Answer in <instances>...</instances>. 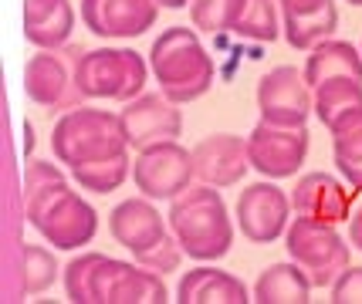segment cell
Here are the masks:
<instances>
[{
    "label": "cell",
    "instance_id": "6da1fadb",
    "mask_svg": "<svg viewBox=\"0 0 362 304\" xmlns=\"http://www.w3.org/2000/svg\"><path fill=\"white\" fill-rule=\"evenodd\" d=\"M166 220L183 254H189L193 260H221L234 243V224L221 190L204 183L187 186L180 196H173Z\"/></svg>",
    "mask_w": 362,
    "mask_h": 304
},
{
    "label": "cell",
    "instance_id": "7a4b0ae2",
    "mask_svg": "<svg viewBox=\"0 0 362 304\" xmlns=\"http://www.w3.org/2000/svg\"><path fill=\"white\" fill-rule=\"evenodd\" d=\"M149 68L159 81V92L176 105L197 102L214 85V58L204 51L193 28L176 24L159 34L149 51Z\"/></svg>",
    "mask_w": 362,
    "mask_h": 304
},
{
    "label": "cell",
    "instance_id": "3957f363",
    "mask_svg": "<svg viewBox=\"0 0 362 304\" xmlns=\"http://www.w3.org/2000/svg\"><path fill=\"white\" fill-rule=\"evenodd\" d=\"M51 149L54 159L64 162L68 169H75L81 162L109 159L119 152H129L122 118L109 109H88L78 105L71 112H64L54 128H51Z\"/></svg>",
    "mask_w": 362,
    "mask_h": 304
},
{
    "label": "cell",
    "instance_id": "277c9868",
    "mask_svg": "<svg viewBox=\"0 0 362 304\" xmlns=\"http://www.w3.org/2000/svg\"><path fill=\"white\" fill-rule=\"evenodd\" d=\"M24 203H28V224L47 243H54V250H78L85 243H92L95 230H98L95 207L88 200H81L68 183L51 186Z\"/></svg>",
    "mask_w": 362,
    "mask_h": 304
},
{
    "label": "cell",
    "instance_id": "5b68a950",
    "mask_svg": "<svg viewBox=\"0 0 362 304\" xmlns=\"http://www.w3.org/2000/svg\"><path fill=\"white\" fill-rule=\"evenodd\" d=\"M85 51L78 44H62V48H41L31 54L24 68V92L34 105L51 109V112H71L85 105V95L78 88V64Z\"/></svg>",
    "mask_w": 362,
    "mask_h": 304
},
{
    "label": "cell",
    "instance_id": "8992f818",
    "mask_svg": "<svg viewBox=\"0 0 362 304\" xmlns=\"http://www.w3.org/2000/svg\"><path fill=\"white\" fill-rule=\"evenodd\" d=\"M149 71L153 68L132 48H95L81 54L78 88L85 98H112L126 105L142 95Z\"/></svg>",
    "mask_w": 362,
    "mask_h": 304
},
{
    "label": "cell",
    "instance_id": "52a82bcc",
    "mask_svg": "<svg viewBox=\"0 0 362 304\" xmlns=\"http://www.w3.org/2000/svg\"><path fill=\"white\" fill-rule=\"evenodd\" d=\"M284 247H288V257L305 267L312 288H332L335 277L352 264L349 243L342 241L335 224H318L308 217H295L288 224Z\"/></svg>",
    "mask_w": 362,
    "mask_h": 304
},
{
    "label": "cell",
    "instance_id": "ba28073f",
    "mask_svg": "<svg viewBox=\"0 0 362 304\" xmlns=\"http://www.w3.org/2000/svg\"><path fill=\"white\" fill-rule=\"evenodd\" d=\"M193 149L180 142H156L136 152L132 162V183L149 200H173L193 186Z\"/></svg>",
    "mask_w": 362,
    "mask_h": 304
},
{
    "label": "cell",
    "instance_id": "9c48e42d",
    "mask_svg": "<svg viewBox=\"0 0 362 304\" xmlns=\"http://www.w3.org/2000/svg\"><path fill=\"white\" fill-rule=\"evenodd\" d=\"M257 109L261 118L271 126H291L298 128L315 115V92L305 81V71L291 64H278L257 85Z\"/></svg>",
    "mask_w": 362,
    "mask_h": 304
},
{
    "label": "cell",
    "instance_id": "30bf717a",
    "mask_svg": "<svg viewBox=\"0 0 362 304\" xmlns=\"http://www.w3.org/2000/svg\"><path fill=\"white\" fill-rule=\"evenodd\" d=\"M95 304H163L170 301V291L163 284V274L142 267L139 260H115L102 257V264L95 267L92 281Z\"/></svg>",
    "mask_w": 362,
    "mask_h": 304
},
{
    "label": "cell",
    "instance_id": "8fae6325",
    "mask_svg": "<svg viewBox=\"0 0 362 304\" xmlns=\"http://www.w3.org/2000/svg\"><path fill=\"white\" fill-rule=\"evenodd\" d=\"M308 128L298 126H271V122H257L247 135V156H251V169H257L268 179H288L301 169V162L308 156Z\"/></svg>",
    "mask_w": 362,
    "mask_h": 304
},
{
    "label": "cell",
    "instance_id": "7c38bea8",
    "mask_svg": "<svg viewBox=\"0 0 362 304\" xmlns=\"http://www.w3.org/2000/svg\"><path fill=\"white\" fill-rule=\"evenodd\" d=\"M291 196L274 183H251L237 196V226L251 243H274L288 230Z\"/></svg>",
    "mask_w": 362,
    "mask_h": 304
},
{
    "label": "cell",
    "instance_id": "4fadbf2b",
    "mask_svg": "<svg viewBox=\"0 0 362 304\" xmlns=\"http://www.w3.org/2000/svg\"><path fill=\"white\" fill-rule=\"evenodd\" d=\"M122 118V132H126L129 149H149L156 142H176L183 132V115L176 109V102L153 92H142L139 98L126 102V109L119 112Z\"/></svg>",
    "mask_w": 362,
    "mask_h": 304
},
{
    "label": "cell",
    "instance_id": "5bb4252c",
    "mask_svg": "<svg viewBox=\"0 0 362 304\" xmlns=\"http://www.w3.org/2000/svg\"><path fill=\"white\" fill-rule=\"evenodd\" d=\"M247 169H251V156H247V139L240 135L217 132L193 145V176L204 186H214V190L237 186Z\"/></svg>",
    "mask_w": 362,
    "mask_h": 304
},
{
    "label": "cell",
    "instance_id": "9a60e30c",
    "mask_svg": "<svg viewBox=\"0 0 362 304\" xmlns=\"http://www.w3.org/2000/svg\"><path fill=\"white\" fill-rule=\"evenodd\" d=\"M156 0H81V20L98 37H139L156 24Z\"/></svg>",
    "mask_w": 362,
    "mask_h": 304
},
{
    "label": "cell",
    "instance_id": "2e32d148",
    "mask_svg": "<svg viewBox=\"0 0 362 304\" xmlns=\"http://www.w3.org/2000/svg\"><path fill=\"white\" fill-rule=\"evenodd\" d=\"M109 230L112 241L122 243L132 257H142L146 250H153L170 230L163 224V213H159L149 196H136V200H126L109 213Z\"/></svg>",
    "mask_w": 362,
    "mask_h": 304
},
{
    "label": "cell",
    "instance_id": "e0dca14e",
    "mask_svg": "<svg viewBox=\"0 0 362 304\" xmlns=\"http://www.w3.org/2000/svg\"><path fill=\"white\" fill-rule=\"evenodd\" d=\"M295 217H308L318 224H342L352 209V193L329 173H305L291 190Z\"/></svg>",
    "mask_w": 362,
    "mask_h": 304
},
{
    "label": "cell",
    "instance_id": "ac0fdd59",
    "mask_svg": "<svg viewBox=\"0 0 362 304\" xmlns=\"http://www.w3.org/2000/svg\"><path fill=\"white\" fill-rule=\"evenodd\" d=\"M180 304H247L254 301L247 284L217 267H193L176 284Z\"/></svg>",
    "mask_w": 362,
    "mask_h": 304
},
{
    "label": "cell",
    "instance_id": "d6986e66",
    "mask_svg": "<svg viewBox=\"0 0 362 304\" xmlns=\"http://www.w3.org/2000/svg\"><path fill=\"white\" fill-rule=\"evenodd\" d=\"M71 0H24V34L37 48H62L71 41Z\"/></svg>",
    "mask_w": 362,
    "mask_h": 304
},
{
    "label": "cell",
    "instance_id": "ffe728a7",
    "mask_svg": "<svg viewBox=\"0 0 362 304\" xmlns=\"http://www.w3.org/2000/svg\"><path fill=\"white\" fill-rule=\"evenodd\" d=\"M332 78H352L362 81V51L349 41H322L308 51V61H305V81L318 88Z\"/></svg>",
    "mask_w": 362,
    "mask_h": 304
},
{
    "label": "cell",
    "instance_id": "44dd1931",
    "mask_svg": "<svg viewBox=\"0 0 362 304\" xmlns=\"http://www.w3.org/2000/svg\"><path fill=\"white\" fill-rule=\"evenodd\" d=\"M312 298V281L301 264H271L254 284V301L261 304H305Z\"/></svg>",
    "mask_w": 362,
    "mask_h": 304
},
{
    "label": "cell",
    "instance_id": "7402d4cb",
    "mask_svg": "<svg viewBox=\"0 0 362 304\" xmlns=\"http://www.w3.org/2000/svg\"><path fill=\"white\" fill-rule=\"evenodd\" d=\"M335 31H339V11H335L332 0H325L322 7H312V11L281 14V34L288 37V44L298 51H312L315 44L329 41Z\"/></svg>",
    "mask_w": 362,
    "mask_h": 304
},
{
    "label": "cell",
    "instance_id": "603a6c76",
    "mask_svg": "<svg viewBox=\"0 0 362 304\" xmlns=\"http://www.w3.org/2000/svg\"><path fill=\"white\" fill-rule=\"evenodd\" d=\"M329 132H332V149H335L339 173L352 183V190H362V109L346 115Z\"/></svg>",
    "mask_w": 362,
    "mask_h": 304
},
{
    "label": "cell",
    "instance_id": "cb8c5ba5",
    "mask_svg": "<svg viewBox=\"0 0 362 304\" xmlns=\"http://www.w3.org/2000/svg\"><path fill=\"white\" fill-rule=\"evenodd\" d=\"M362 109V81L352 78H332L315 88V115L325 128L339 126L346 115Z\"/></svg>",
    "mask_w": 362,
    "mask_h": 304
},
{
    "label": "cell",
    "instance_id": "d4e9b609",
    "mask_svg": "<svg viewBox=\"0 0 362 304\" xmlns=\"http://www.w3.org/2000/svg\"><path fill=\"white\" fill-rule=\"evenodd\" d=\"M71 176H75L81 190L105 196V193H115L132 176V159H129V152H119V156H109V159L81 162V166L71 169Z\"/></svg>",
    "mask_w": 362,
    "mask_h": 304
},
{
    "label": "cell",
    "instance_id": "484cf974",
    "mask_svg": "<svg viewBox=\"0 0 362 304\" xmlns=\"http://www.w3.org/2000/svg\"><path fill=\"white\" fill-rule=\"evenodd\" d=\"M58 260L51 250L37 247V243H24L21 247V267H17V281L24 294H45L54 281H58Z\"/></svg>",
    "mask_w": 362,
    "mask_h": 304
},
{
    "label": "cell",
    "instance_id": "4316f807",
    "mask_svg": "<svg viewBox=\"0 0 362 304\" xmlns=\"http://www.w3.org/2000/svg\"><path fill=\"white\" fill-rule=\"evenodd\" d=\"M244 7H247V0H189V20L200 31L223 34L234 31Z\"/></svg>",
    "mask_w": 362,
    "mask_h": 304
},
{
    "label": "cell",
    "instance_id": "83f0119b",
    "mask_svg": "<svg viewBox=\"0 0 362 304\" xmlns=\"http://www.w3.org/2000/svg\"><path fill=\"white\" fill-rule=\"evenodd\" d=\"M234 34L247 41H274L281 37V14L274 7V0H247L240 20L234 24Z\"/></svg>",
    "mask_w": 362,
    "mask_h": 304
},
{
    "label": "cell",
    "instance_id": "f1b7e54d",
    "mask_svg": "<svg viewBox=\"0 0 362 304\" xmlns=\"http://www.w3.org/2000/svg\"><path fill=\"white\" fill-rule=\"evenodd\" d=\"M102 257L105 254H81L75 260H68V267H64V294H68V301L75 304H95L92 298V281H95V267L102 264Z\"/></svg>",
    "mask_w": 362,
    "mask_h": 304
},
{
    "label": "cell",
    "instance_id": "f546056e",
    "mask_svg": "<svg viewBox=\"0 0 362 304\" xmlns=\"http://www.w3.org/2000/svg\"><path fill=\"white\" fill-rule=\"evenodd\" d=\"M136 260H139L142 267H149V271H156V274H163V277H166L170 271H176V267H180V260H183V247H180V241H176L173 230H170V233H166V237H163L153 250H146V254L136 257Z\"/></svg>",
    "mask_w": 362,
    "mask_h": 304
},
{
    "label": "cell",
    "instance_id": "4dcf8cb0",
    "mask_svg": "<svg viewBox=\"0 0 362 304\" xmlns=\"http://www.w3.org/2000/svg\"><path fill=\"white\" fill-rule=\"evenodd\" d=\"M62 183H68V179L54 162L28 159V166H24V200H31V196L51 190V186H62Z\"/></svg>",
    "mask_w": 362,
    "mask_h": 304
},
{
    "label": "cell",
    "instance_id": "1f68e13d",
    "mask_svg": "<svg viewBox=\"0 0 362 304\" xmlns=\"http://www.w3.org/2000/svg\"><path fill=\"white\" fill-rule=\"evenodd\" d=\"M332 304H362V267L349 264L332 284Z\"/></svg>",
    "mask_w": 362,
    "mask_h": 304
},
{
    "label": "cell",
    "instance_id": "d6a6232c",
    "mask_svg": "<svg viewBox=\"0 0 362 304\" xmlns=\"http://www.w3.org/2000/svg\"><path fill=\"white\" fill-rule=\"evenodd\" d=\"M349 237H352V243L362 250V190H356V200H352V209H349Z\"/></svg>",
    "mask_w": 362,
    "mask_h": 304
},
{
    "label": "cell",
    "instance_id": "836d02e7",
    "mask_svg": "<svg viewBox=\"0 0 362 304\" xmlns=\"http://www.w3.org/2000/svg\"><path fill=\"white\" fill-rule=\"evenodd\" d=\"M159 7H166V11H180V7H189V0H156Z\"/></svg>",
    "mask_w": 362,
    "mask_h": 304
},
{
    "label": "cell",
    "instance_id": "e575fe53",
    "mask_svg": "<svg viewBox=\"0 0 362 304\" xmlns=\"http://www.w3.org/2000/svg\"><path fill=\"white\" fill-rule=\"evenodd\" d=\"M349 4H356V7H362V0H349Z\"/></svg>",
    "mask_w": 362,
    "mask_h": 304
}]
</instances>
